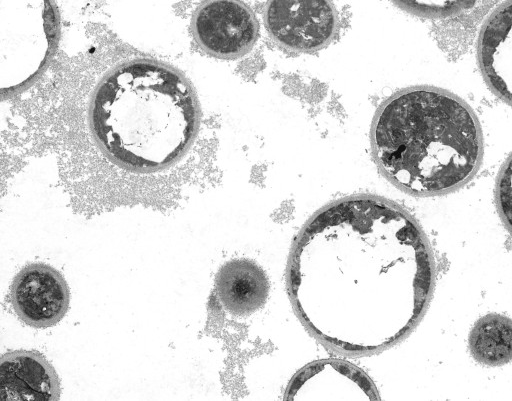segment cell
<instances>
[{"instance_id":"cell-1","label":"cell","mask_w":512,"mask_h":401,"mask_svg":"<svg viewBox=\"0 0 512 401\" xmlns=\"http://www.w3.org/2000/svg\"><path fill=\"white\" fill-rule=\"evenodd\" d=\"M430 243L404 208L374 194L334 200L295 239L287 288L305 328L348 356L384 351L406 338L432 298Z\"/></svg>"},{"instance_id":"cell-2","label":"cell","mask_w":512,"mask_h":401,"mask_svg":"<svg viewBox=\"0 0 512 401\" xmlns=\"http://www.w3.org/2000/svg\"><path fill=\"white\" fill-rule=\"evenodd\" d=\"M88 117L94 142L113 164L155 173L188 152L199 130L200 106L181 71L156 59L136 58L101 78Z\"/></svg>"},{"instance_id":"cell-3","label":"cell","mask_w":512,"mask_h":401,"mask_svg":"<svg viewBox=\"0 0 512 401\" xmlns=\"http://www.w3.org/2000/svg\"><path fill=\"white\" fill-rule=\"evenodd\" d=\"M370 143L381 174L401 191L421 197L463 187L483 156L481 126L471 107L427 85L401 89L382 102Z\"/></svg>"},{"instance_id":"cell-4","label":"cell","mask_w":512,"mask_h":401,"mask_svg":"<svg viewBox=\"0 0 512 401\" xmlns=\"http://www.w3.org/2000/svg\"><path fill=\"white\" fill-rule=\"evenodd\" d=\"M60 38L54 0H0V93L10 98L49 66Z\"/></svg>"},{"instance_id":"cell-5","label":"cell","mask_w":512,"mask_h":401,"mask_svg":"<svg viewBox=\"0 0 512 401\" xmlns=\"http://www.w3.org/2000/svg\"><path fill=\"white\" fill-rule=\"evenodd\" d=\"M264 25L280 47L313 53L334 40L339 19L330 0H267Z\"/></svg>"},{"instance_id":"cell-6","label":"cell","mask_w":512,"mask_h":401,"mask_svg":"<svg viewBox=\"0 0 512 401\" xmlns=\"http://www.w3.org/2000/svg\"><path fill=\"white\" fill-rule=\"evenodd\" d=\"M191 31L206 54L235 59L252 50L259 25L254 12L241 0H204L193 13Z\"/></svg>"},{"instance_id":"cell-7","label":"cell","mask_w":512,"mask_h":401,"mask_svg":"<svg viewBox=\"0 0 512 401\" xmlns=\"http://www.w3.org/2000/svg\"><path fill=\"white\" fill-rule=\"evenodd\" d=\"M10 301L18 318L26 325L45 329L66 315L70 292L63 275L45 263H30L14 277Z\"/></svg>"},{"instance_id":"cell-8","label":"cell","mask_w":512,"mask_h":401,"mask_svg":"<svg viewBox=\"0 0 512 401\" xmlns=\"http://www.w3.org/2000/svg\"><path fill=\"white\" fill-rule=\"evenodd\" d=\"M373 381L352 363L326 359L307 364L290 380L285 400H378Z\"/></svg>"},{"instance_id":"cell-9","label":"cell","mask_w":512,"mask_h":401,"mask_svg":"<svg viewBox=\"0 0 512 401\" xmlns=\"http://www.w3.org/2000/svg\"><path fill=\"white\" fill-rule=\"evenodd\" d=\"M477 58L490 90L512 106V0L499 5L484 21Z\"/></svg>"},{"instance_id":"cell-10","label":"cell","mask_w":512,"mask_h":401,"mask_svg":"<svg viewBox=\"0 0 512 401\" xmlns=\"http://www.w3.org/2000/svg\"><path fill=\"white\" fill-rule=\"evenodd\" d=\"M60 392L58 375L42 354L17 350L1 356V400L52 401L60 399Z\"/></svg>"},{"instance_id":"cell-11","label":"cell","mask_w":512,"mask_h":401,"mask_svg":"<svg viewBox=\"0 0 512 401\" xmlns=\"http://www.w3.org/2000/svg\"><path fill=\"white\" fill-rule=\"evenodd\" d=\"M216 294L222 307L238 317L258 311L269 294L268 277L262 268L249 259H233L218 270Z\"/></svg>"},{"instance_id":"cell-12","label":"cell","mask_w":512,"mask_h":401,"mask_svg":"<svg viewBox=\"0 0 512 401\" xmlns=\"http://www.w3.org/2000/svg\"><path fill=\"white\" fill-rule=\"evenodd\" d=\"M473 358L487 366H502L512 361V319L490 313L478 319L468 337Z\"/></svg>"},{"instance_id":"cell-13","label":"cell","mask_w":512,"mask_h":401,"mask_svg":"<svg viewBox=\"0 0 512 401\" xmlns=\"http://www.w3.org/2000/svg\"><path fill=\"white\" fill-rule=\"evenodd\" d=\"M403 11L423 18L441 19L460 15L478 0H391Z\"/></svg>"},{"instance_id":"cell-14","label":"cell","mask_w":512,"mask_h":401,"mask_svg":"<svg viewBox=\"0 0 512 401\" xmlns=\"http://www.w3.org/2000/svg\"><path fill=\"white\" fill-rule=\"evenodd\" d=\"M495 202L499 216L512 236V153L498 173L495 185Z\"/></svg>"}]
</instances>
